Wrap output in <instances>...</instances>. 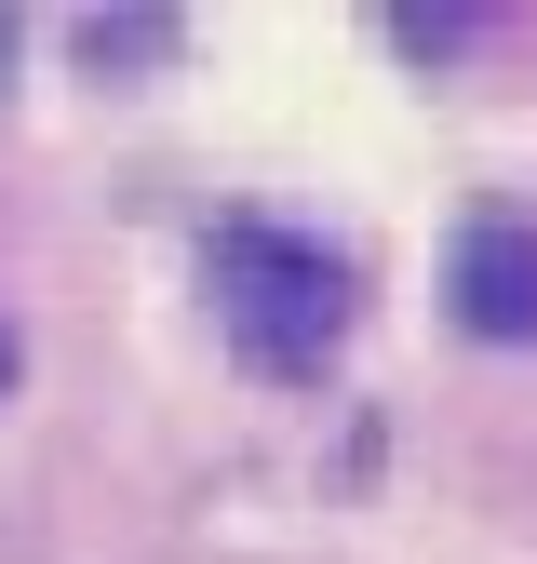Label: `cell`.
I'll return each mask as SVG.
<instances>
[{"label":"cell","instance_id":"obj_1","mask_svg":"<svg viewBox=\"0 0 537 564\" xmlns=\"http://www.w3.org/2000/svg\"><path fill=\"white\" fill-rule=\"evenodd\" d=\"M201 282H216V323L242 364L268 377H309L336 336H350V269H336L309 229H268V216H229L201 242Z\"/></svg>","mask_w":537,"mask_h":564},{"label":"cell","instance_id":"obj_2","mask_svg":"<svg viewBox=\"0 0 537 564\" xmlns=\"http://www.w3.org/2000/svg\"><path fill=\"white\" fill-rule=\"evenodd\" d=\"M443 296H457L470 336L524 349V336H537V229H524V216H470L457 256H443Z\"/></svg>","mask_w":537,"mask_h":564},{"label":"cell","instance_id":"obj_3","mask_svg":"<svg viewBox=\"0 0 537 564\" xmlns=\"http://www.w3.org/2000/svg\"><path fill=\"white\" fill-rule=\"evenodd\" d=\"M0 390H14V336H0Z\"/></svg>","mask_w":537,"mask_h":564},{"label":"cell","instance_id":"obj_4","mask_svg":"<svg viewBox=\"0 0 537 564\" xmlns=\"http://www.w3.org/2000/svg\"><path fill=\"white\" fill-rule=\"evenodd\" d=\"M0 67H14V28H0Z\"/></svg>","mask_w":537,"mask_h":564}]
</instances>
